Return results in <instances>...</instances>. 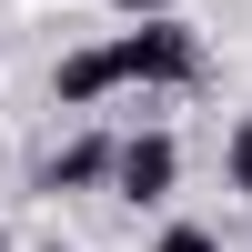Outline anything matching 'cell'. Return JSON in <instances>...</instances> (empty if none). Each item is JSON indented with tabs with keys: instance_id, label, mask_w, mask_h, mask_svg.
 I'll use <instances>...</instances> for the list:
<instances>
[{
	"instance_id": "1",
	"label": "cell",
	"mask_w": 252,
	"mask_h": 252,
	"mask_svg": "<svg viewBox=\"0 0 252 252\" xmlns=\"http://www.w3.org/2000/svg\"><path fill=\"white\" fill-rule=\"evenodd\" d=\"M111 61H121V91H182V81H202V31L192 20H131L111 40Z\"/></svg>"
},
{
	"instance_id": "3",
	"label": "cell",
	"mask_w": 252,
	"mask_h": 252,
	"mask_svg": "<svg viewBox=\"0 0 252 252\" xmlns=\"http://www.w3.org/2000/svg\"><path fill=\"white\" fill-rule=\"evenodd\" d=\"M31 182H40L51 202H61V192H111V131H71V141H61V152L31 172Z\"/></svg>"
},
{
	"instance_id": "7",
	"label": "cell",
	"mask_w": 252,
	"mask_h": 252,
	"mask_svg": "<svg viewBox=\"0 0 252 252\" xmlns=\"http://www.w3.org/2000/svg\"><path fill=\"white\" fill-rule=\"evenodd\" d=\"M121 20H182V0H111Z\"/></svg>"
},
{
	"instance_id": "8",
	"label": "cell",
	"mask_w": 252,
	"mask_h": 252,
	"mask_svg": "<svg viewBox=\"0 0 252 252\" xmlns=\"http://www.w3.org/2000/svg\"><path fill=\"white\" fill-rule=\"evenodd\" d=\"M0 252H10V232H0Z\"/></svg>"
},
{
	"instance_id": "5",
	"label": "cell",
	"mask_w": 252,
	"mask_h": 252,
	"mask_svg": "<svg viewBox=\"0 0 252 252\" xmlns=\"http://www.w3.org/2000/svg\"><path fill=\"white\" fill-rule=\"evenodd\" d=\"M152 252H222V232H212V222H161Z\"/></svg>"
},
{
	"instance_id": "4",
	"label": "cell",
	"mask_w": 252,
	"mask_h": 252,
	"mask_svg": "<svg viewBox=\"0 0 252 252\" xmlns=\"http://www.w3.org/2000/svg\"><path fill=\"white\" fill-rule=\"evenodd\" d=\"M111 91H121L111 40H81V51H61V71H51V101H61V111H101Z\"/></svg>"
},
{
	"instance_id": "9",
	"label": "cell",
	"mask_w": 252,
	"mask_h": 252,
	"mask_svg": "<svg viewBox=\"0 0 252 252\" xmlns=\"http://www.w3.org/2000/svg\"><path fill=\"white\" fill-rule=\"evenodd\" d=\"M51 252H61V242H51Z\"/></svg>"
},
{
	"instance_id": "6",
	"label": "cell",
	"mask_w": 252,
	"mask_h": 252,
	"mask_svg": "<svg viewBox=\"0 0 252 252\" xmlns=\"http://www.w3.org/2000/svg\"><path fill=\"white\" fill-rule=\"evenodd\" d=\"M222 182L252 202V121H232V141H222Z\"/></svg>"
},
{
	"instance_id": "2",
	"label": "cell",
	"mask_w": 252,
	"mask_h": 252,
	"mask_svg": "<svg viewBox=\"0 0 252 252\" xmlns=\"http://www.w3.org/2000/svg\"><path fill=\"white\" fill-rule=\"evenodd\" d=\"M172 182H182V141H172V131H121V141H111V192H121V202L161 212Z\"/></svg>"
}]
</instances>
